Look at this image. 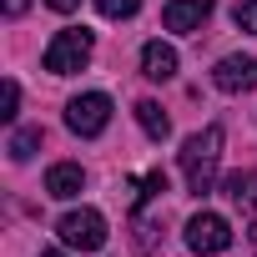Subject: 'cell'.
<instances>
[{
  "label": "cell",
  "mask_w": 257,
  "mask_h": 257,
  "mask_svg": "<svg viewBox=\"0 0 257 257\" xmlns=\"http://www.w3.org/2000/svg\"><path fill=\"white\" fill-rule=\"evenodd\" d=\"M41 257H66V252H41Z\"/></svg>",
  "instance_id": "obj_19"
},
{
  "label": "cell",
  "mask_w": 257,
  "mask_h": 257,
  "mask_svg": "<svg viewBox=\"0 0 257 257\" xmlns=\"http://www.w3.org/2000/svg\"><path fill=\"white\" fill-rule=\"evenodd\" d=\"M46 6H51V11H76L81 0H46Z\"/></svg>",
  "instance_id": "obj_17"
},
{
  "label": "cell",
  "mask_w": 257,
  "mask_h": 257,
  "mask_svg": "<svg viewBox=\"0 0 257 257\" xmlns=\"http://www.w3.org/2000/svg\"><path fill=\"white\" fill-rule=\"evenodd\" d=\"M227 242H232L227 217H217V212H197V217L187 222V247H192V252L212 257V252H227Z\"/></svg>",
  "instance_id": "obj_5"
},
{
  "label": "cell",
  "mask_w": 257,
  "mask_h": 257,
  "mask_svg": "<svg viewBox=\"0 0 257 257\" xmlns=\"http://www.w3.org/2000/svg\"><path fill=\"white\" fill-rule=\"evenodd\" d=\"M91 61V31H61L51 46H46V71L51 76H71Z\"/></svg>",
  "instance_id": "obj_3"
},
{
  "label": "cell",
  "mask_w": 257,
  "mask_h": 257,
  "mask_svg": "<svg viewBox=\"0 0 257 257\" xmlns=\"http://www.w3.org/2000/svg\"><path fill=\"white\" fill-rule=\"evenodd\" d=\"M247 237H252V247H257V222H252V227H247Z\"/></svg>",
  "instance_id": "obj_18"
},
{
  "label": "cell",
  "mask_w": 257,
  "mask_h": 257,
  "mask_svg": "<svg viewBox=\"0 0 257 257\" xmlns=\"http://www.w3.org/2000/svg\"><path fill=\"white\" fill-rule=\"evenodd\" d=\"M142 76L147 81H172L177 76V51L162 46V41H147L142 46Z\"/></svg>",
  "instance_id": "obj_8"
},
{
  "label": "cell",
  "mask_w": 257,
  "mask_h": 257,
  "mask_svg": "<svg viewBox=\"0 0 257 257\" xmlns=\"http://www.w3.org/2000/svg\"><path fill=\"white\" fill-rule=\"evenodd\" d=\"M36 147H41V126H31V132H16V137H11V157H16V162H26Z\"/></svg>",
  "instance_id": "obj_12"
},
{
  "label": "cell",
  "mask_w": 257,
  "mask_h": 257,
  "mask_svg": "<svg viewBox=\"0 0 257 257\" xmlns=\"http://www.w3.org/2000/svg\"><path fill=\"white\" fill-rule=\"evenodd\" d=\"M26 6H31V0H6V16L16 21V16H26Z\"/></svg>",
  "instance_id": "obj_16"
},
{
  "label": "cell",
  "mask_w": 257,
  "mask_h": 257,
  "mask_svg": "<svg viewBox=\"0 0 257 257\" xmlns=\"http://www.w3.org/2000/svg\"><path fill=\"white\" fill-rule=\"evenodd\" d=\"M16 106H21V86H16V81H6V111H0V116L16 121Z\"/></svg>",
  "instance_id": "obj_15"
},
{
  "label": "cell",
  "mask_w": 257,
  "mask_h": 257,
  "mask_svg": "<svg viewBox=\"0 0 257 257\" xmlns=\"http://www.w3.org/2000/svg\"><path fill=\"white\" fill-rule=\"evenodd\" d=\"M217 162H222V126H207V132L187 137V147H182V177H187V192L207 197L212 182H217Z\"/></svg>",
  "instance_id": "obj_1"
},
{
  "label": "cell",
  "mask_w": 257,
  "mask_h": 257,
  "mask_svg": "<svg viewBox=\"0 0 257 257\" xmlns=\"http://www.w3.org/2000/svg\"><path fill=\"white\" fill-rule=\"evenodd\" d=\"M222 192L237 202V207H247V212H257V177H242V172H232L227 182H222Z\"/></svg>",
  "instance_id": "obj_11"
},
{
  "label": "cell",
  "mask_w": 257,
  "mask_h": 257,
  "mask_svg": "<svg viewBox=\"0 0 257 257\" xmlns=\"http://www.w3.org/2000/svg\"><path fill=\"white\" fill-rule=\"evenodd\" d=\"M212 16V0H167V11H162V26L177 31V36H192L202 31V21Z\"/></svg>",
  "instance_id": "obj_7"
},
{
  "label": "cell",
  "mask_w": 257,
  "mask_h": 257,
  "mask_svg": "<svg viewBox=\"0 0 257 257\" xmlns=\"http://www.w3.org/2000/svg\"><path fill=\"white\" fill-rule=\"evenodd\" d=\"M137 121H142V132H147L152 142H167V137H172V121H167V111H162L157 101H137Z\"/></svg>",
  "instance_id": "obj_10"
},
{
  "label": "cell",
  "mask_w": 257,
  "mask_h": 257,
  "mask_svg": "<svg viewBox=\"0 0 257 257\" xmlns=\"http://www.w3.org/2000/svg\"><path fill=\"white\" fill-rule=\"evenodd\" d=\"M86 187V177H81V167L76 162H56L51 172H46V192L56 197V202H66V197H76Z\"/></svg>",
  "instance_id": "obj_9"
},
{
  "label": "cell",
  "mask_w": 257,
  "mask_h": 257,
  "mask_svg": "<svg viewBox=\"0 0 257 257\" xmlns=\"http://www.w3.org/2000/svg\"><path fill=\"white\" fill-rule=\"evenodd\" d=\"M56 232H61V242L76 247V252H101V247H106V217H101L96 207L66 212V217L56 222Z\"/></svg>",
  "instance_id": "obj_2"
},
{
  "label": "cell",
  "mask_w": 257,
  "mask_h": 257,
  "mask_svg": "<svg viewBox=\"0 0 257 257\" xmlns=\"http://www.w3.org/2000/svg\"><path fill=\"white\" fill-rule=\"evenodd\" d=\"M96 11L111 16V21H126V16H137V11H142V0H96Z\"/></svg>",
  "instance_id": "obj_13"
},
{
  "label": "cell",
  "mask_w": 257,
  "mask_h": 257,
  "mask_svg": "<svg viewBox=\"0 0 257 257\" xmlns=\"http://www.w3.org/2000/svg\"><path fill=\"white\" fill-rule=\"evenodd\" d=\"M106 121H111V96L106 91H86V96H76L66 106V126L76 137H101Z\"/></svg>",
  "instance_id": "obj_4"
},
{
  "label": "cell",
  "mask_w": 257,
  "mask_h": 257,
  "mask_svg": "<svg viewBox=\"0 0 257 257\" xmlns=\"http://www.w3.org/2000/svg\"><path fill=\"white\" fill-rule=\"evenodd\" d=\"M212 81H217V91H227V96L252 91V86H257V61H252V56H222L217 71H212Z\"/></svg>",
  "instance_id": "obj_6"
},
{
  "label": "cell",
  "mask_w": 257,
  "mask_h": 257,
  "mask_svg": "<svg viewBox=\"0 0 257 257\" xmlns=\"http://www.w3.org/2000/svg\"><path fill=\"white\" fill-rule=\"evenodd\" d=\"M232 21L247 31V36H257V0H237V11H232Z\"/></svg>",
  "instance_id": "obj_14"
}]
</instances>
